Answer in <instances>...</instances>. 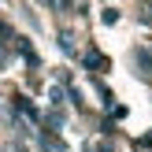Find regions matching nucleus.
I'll list each match as a JSON object with an SVG mask.
<instances>
[{
	"instance_id": "1",
	"label": "nucleus",
	"mask_w": 152,
	"mask_h": 152,
	"mask_svg": "<svg viewBox=\"0 0 152 152\" xmlns=\"http://www.w3.org/2000/svg\"><path fill=\"white\" fill-rule=\"evenodd\" d=\"M134 63H141L145 74H152V52L148 48H134Z\"/></svg>"
},
{
	"instance_id": "2",
	"label": "nucleus",
	"mask_w": 152,
	"mask_h": 152,
	"mask_svg": "<svg viewBox=\"0 0 152 152\" xmlns=\"http://www.w3.org/2000/svg\"><path fill=\"white\" fill-rule=\"evenodd\" d=\"M59 48H63L67 56H74V34H71V30H63V34H59Z\"/></svg>"
}]
</instances>
